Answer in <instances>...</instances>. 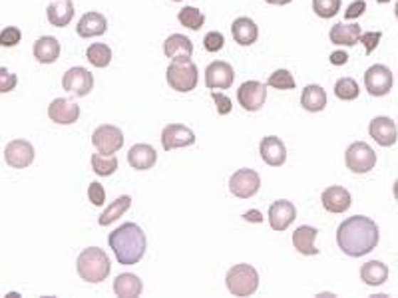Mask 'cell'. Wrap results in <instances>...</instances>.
Instances as JSON below:
<instances>
[{"instance_id":"6da1fadb","label":"cell","mask_w":398,"mask_h":298,"mask_svg":"<svg viewBox=\"0 0 398 298\" xmlns=\"http://www.w3.org/2000/svg\"><path fill=\"white\" fill-rule=\"evenodd\" d=\"M379 225L365 215H355L342 221L337 231L339 249L349 257H365L379 245Z\"/></svg>"},{"instance_id":"7a4b0ae2","label":"cell","mask_w":398,"mask_h":298,"mask_svg":"<svg viewBox=\"0 0 398 298\" xmlns=\"http://www.w3.org/2000/svg\"><path fill=\"white\" fill-rule=\"evenodd\" d=\"M108 243L120 265H136L144 259L147 249L146 235L136 223H124L122 227L114 229L108 237Z\"/></svg>"},{"instance_id":"3957f363","label":"cell","mask_w":398,"mask_h":298,"mask_svg":"<svg viewBox=\"0 0 398 298\" xmlns=\"http://www.w3.org/2000/svg\"><path fill=\"white\" fill-rule=\"evenodd\" d=\"M76 270H78L80 279L86 282H102L110 277V257L100 247H88L80 252L78 260H76Z\"/></svg>"},{"instance_id":"277c9868","label":"cell","mask_w":398,"mask_h":298,"mask_svg":"<svg viewBox=\"0 0 398 298\" xmlns=\"http://www.w3.org/2000/svg\"><path fill=\"white\" fill-rule=\"evenodd\" d=\"M227 290L234 297H251L259 289V272L251 265H235L225 277Z\"/></svg>"},{"instance_id":"5b68a950","label":"cell","mask_w":398,"mask_h":298,"mask_svg":"<svg viewBox=\"0 0 398 298\" xmlns=\"http://www.w3.org/2000/svg\"><path fill=\"white\" fill-rule=\"evenodd\" d=\"M167 84L174 87L175 92H192L197 86V80H199V72L192 60H175L167 66Z\"/></svg>"},{"instance_id":"8992f818","label":"cell","mask_w":398,"mask_h":298,"mask_svg":"<svg viewBox=\"0 0 398 298\" xmlns=\"http://www.w3.org/2000/svg\"><path fill=\"white\" fill-rule=\"evenodd\" d=\"M345 164L352 174H369L377 165V154L369 144L355 142L345 154Z\"/></svg>"},{"instance_id":"52a82bcc","label":"cell","mask_w":398,"mask_h":298,"mask_svg":"<svg viewBox=\"0 0 398 298\" xmlns=\"http://www.w3.org/2000/svg\"><path fill=\"white\" fill-rule=\"evenodd\" d=\"M261 189V177L255 169H239L229 179V191L239 199H251Z\"/></svg>"},{"instance_id":"ba28073f","label":"cell","mask_w":398,"mask_h":298,"mask_svg":"<svg viewBox=\"0 0 398 298\" xmlns=\"http://www.w3.org/2000/svg\"><path fill=\"white\" fill-rule=\"evenodd\" d=\"M237 100H239V106L245 112H259L265 104V100H267V86L263 82H257V80L243 82L237 90Z\"/></svg>"},{"instance_id":"9c48e42d","label":"cell","mask_w":398,"mask_h":298,"mask_svg":"<svg viewBox=\"0 0 398 298\" xmlns=\"http://www.w3.org/2000/svg\"><path fill=\"white\" fill-rule=\"evenodd\" d=\"M92 144L100 154L114 155L124 145V134L116 125H100L92 135Z\"/></svg>"},{"instance_id":"30bf717a","label":"cell","mask_w":398,"mask_h":298,"mask_svg":"<svg viewBox=\"0 0 398 298\" xmlns=\"http://www.w3.org/2000/svg\"><path fill=\"white\" fill-rule=\"evenodd\" d=\"M392 72L390 68L382 66V64H375L367 70L365 74V86H367V92L370 96L375 97H382L389 94L392 90Z\"/></svg>"},{"instance_id":"8fae6325","label":"cell","mask_w":398,"mask_h":298,"mask_svg":"<svg viewBox=\"0 0 398 298\" xmlns=\"http://www.w3.org/2000/svg\"><path fill=\"white\" fill-rule=\"evenodd\" d=\"M62 86H64V90H68L70 94H74V96H88L92 92V87H94V76L88 72L86 68L74 66L64 74Z\"/></svg>"},{"instance_id":"7c38bea8","label":"cell","mask_w":398,"mask_h":298,"mask_svg":"<svg viewBox=\"0 0 398 298\" xmlns=\"http://www.w3.org/2000/svg\"><path fill=\"white\" fill-rule=\"evenodd\" d=\"M235 72L231 64L227 62H211L205 70V86L209 90H227L234 86Z\"/></svg>"},{"instance_id":"4fadbf2b","label":"cell","mask_w":398,"mask_h":298,"mask_svg":"<svg viewBox=\"0 0 398 298\" xmlns=\"http://www.w3.org/2000/svg\"><path fill=\"white\" fill-rule=\"evenodd\" d=\"M195 144V134L182 124H169L162 129V145L165 151H174L177 147H187Z\"/></svg>"},{"instance_id":"5bb4252c","label":"cell","mask_w":398,"mask_h":298,"mask_svg":"<svg viewBox=\"0 0 398 298\" xmlns=\"http://www.w3.org/2000/svg\"><path fill=\"white\" fill-rule=\"evenodd\" d=\"M4 159L10 167H16V169H24L34 161V147L26 139H14L6 145L4 149Z\"/></svg>"},{"instance_id":"9a60e30c","label":"cell","mask_w":398,"mask_h":298,"mask_svg":"<svg viewBox=\"0 0 398 298\" xmlns=\"http://www.w3.org/2000/svg\"><path fill=\"white\" fill-rule=\"evenodd\" d=\"M297 219V209L291 201L287 199H279L269 207V225L273 231L281 233L287 231V227Z\"/></svg>"},{"instance_id":"2e32d148","label":"cell","mask_w":398,"mask_h":298,"mask_svg":"<svg viewBox=\"0 0 398 298\" xmlns=\"http://www.w3.org/2000/svg\"><path fill=\"white\" fill-rule=\"evenodd\" d=\"M259 154H261L263 161L271 165V167H281L287 161V147L277 135L263 137L261 145H259Z\"/></svg>"},{"instance_id":"e0dca14e","label":"cell","mask_w":398,"mask_h":298,"mask_svg":"<svg viewBox=\"0 0 398 298\" xmlns=\"http://www.w3.org/2000/svg\"><path fill=\"white\" fill-rule=\"evenodd\" d=\"M320 203L329 213H345L352 205V197L345 187L330 185L320 195Z\"/></svg>"},{"instance_id":"ac0fdd59","label":"cell","mask_w":398,"mask_h":298,"mask_svg":"<svg viewBox=\"0 0 398 298\" xmlns=\"http://www.w3.org/2000/svg\"><path fill=\"white\" fill-rule=\"evenodd\" d=\"M48 117L54 124L70 125L78 122L80 117V106H76L72 100H64V97H56L48 106Z\"/></svg>"},{"instance_id":"d6986e66","label":"cell","mask_w":398,"mask_h":298,"mask_svg":"<svg viewBox=\"0 0 398 298\" xmlns=\"http://www.w3.org/2000/svg\"><path fill=\"white\" fill-rule=\"evenodd\" d=\"M370 137L382 147H390L397 144V124L387 116L375 117L369 125Z\"/></svg>"},{"instance_id":"ffe728a7","label":"cell","mask_w":398,"mask_h":298,"mask_svg":"<svg viewBox=\"0 0 398 298\" xmlns=\"http://www.w3.org/2000/svg\"><path fill=\"white\" fill-rule=\"evenodd\" d=\"M157 161V151L147 144H136L127 151V164L137 171H147L152 169Z\"/></svg>"},{"instance_id":"44dd1931","label":"cell","mask_w":398,"mask_h":298,"mask_svg":"<svg viewBox=\"0 0 398 298\" xmlns=\"http://www.w3.org/2000/svg\"><path fill=\"white\" fill-rule=\"evenodd\" d=\"M164 54L172 62H175V60H192L194 44L185 34H172L164 42Z\"/></svg>"},{"instance_id":"7402d4cb","label":"cell","mask_w":398,"mask_h":298,"mask_svg":"<svg viewBox=\"0 0 398 298\" xmlns=\"http://www.w3.org/2000/svg\"><path fill=\"white\" fill-rule=\"evenodd\" d=\"M108 30V20L104 14L100 12H86L78 22V32L82 38H94V36H102L106 34Z\"/></svg>"},{"instance_id":"603a6c76","label":"cell","mask_w":398,"mask_h":298,"mask_svg":"<svg viewBox=\"0 0 398 298\" xmlns=\"http://www.w3.org/2000/svg\"><path fill=\"white\" fill-rule=\"evenodd\" d=\"M317 235L319 231L311 227V225H301L299 229H295L293 233V247L303 252V255H319V249H317V245H315V240H317Z\"/></svg>"},{"instance_id":"cb8c5ba5","label":"cell","mask_w":398,"mask_h":298,"mask_svg":"<svg viewBox=\"0 0 398 298\" xmlns=\"http://www.w3.org/2000/svg\"><path fill=\"white\" fill-rule=\"evenodd\" d=\"M46 14H48V22L52 26L64 28L74 18V2L72 0H56L46 9Z\"/></svg>"},{"instance_id":"d4e9b609","label":"cell","mask_w":398,"mask_h":298,"mask_svg":"<svg viewBox=\"0 0 398 298\" xmlns=\"http://www.w3.org/2000/svg\"><path fill=\"white\" fill-rule=\"evenodd\" d=\"M231 34H234V40L241 46H251L257 42V36H259V28L257 24L253 22L251 18L243 16V18H237L231 24Z\"/></svg>"},{"instance_id":"484cf974","label":"cell","mask_w":398,"mask_h":298,"mask_svg":"<svg viewBox=\"0 0 398 298\" xmlns=\"http://www.w3.org/2000/svg\"><path fill=\"white\" fill-rule=\"evenodd\" d=\"M142 290H144L142 280L137 275H132V272H122L114 280V292L120 298H136L142 294Z\"/></svg>"},{"instance_id":"4316f807","label":"cell","mask_w":398,"mask_h":298,"mask_svg":"<svg viewBox=\"0 0 398 298\" xmlns=\"http://www.w3.org/2000/svg\"><path fill=\"white\" fill-rule=\"evenodd\" d=\"M34 58L40 64H54L60 58V42L54 36H42L34 42Z\"/></svg>"},{"instance_id":"83f0119b","label":"cell","mask_w":398,"mask_h":298,"mask_svg":"<svg viewBox=\"0 0 398 298\" xmlns=\"http://www.w3.org/2000/svg\"><path fill=\"white\" fill-rule=\"evenodd\" d=\"M360 34H362V30H360L359 24H335L332 28H330V42L332 44H339V46H355L357 42L360 40Z\"/></svg>"},{"instance_id":"f1b7e54d","label":"cell","mask_w":398,"mask_h":298,"mask_svg":"<svg viewBox=\"0 0 398 298\" xmlns=\"http://www.w3.org/2000/svg\"><path fill=\"white\" fill-rule=\"evenodd\" d=\"M360 279L370 287H380L389 279V267L380 260H369L360 267Z\"/></svg>"},{"instance_id":"f546056e","label":"cell","mask_w":398,"mask_h":298,"mask_svg":"<svg viewBox=\"0 0 398 298\" xmlns=\"http://www.w3.org/2000/svg\"><path fill=\"white\" fill-rule=\"evenodd\" d=\"M301 106L307 110V112H323L325 106H327V92L319 86V84H311L303 90L301 96Z\"/></svg>"},{"instance_id":"4dcf8cb0","label":"cell","mask_w":398,"mask_h":298,"mask_svg":"<svg viewBox=\"0 0 398 298\" xmlns=\"http://www.w3.org/2000/svg\"><path fill=\"white\" fill-rule=\"evenodd\" d=\"M130 207H132V197L130 195H122V197H117L116 201H112V205L108 207L106 211L100 215V221L98 223L102 227H108V225H112L116 219H120Z\"/></svg>"},{"instance_id":"1f68e13d","label":"cell","mask_w":398,"mask_h":298,"mask_svg":"<svg viewBox=\"0 0 398 298\" xmlns=\"http://www.w3.org/2000/svg\"><path fill=\"white\" fill-rule=\"evenodd\" d=\"M86 58L92 66L106 68L112 62V48L106 46V44H102V42H96L92 46H88Z\"/></svg>"},{"instance_id":"d6a6232c","label":"cell","mask_w":398,"mask_h":298,"mask_svg":"<svg viewBox=\"0 0 398 298\" xmlns=\"http://www.w3.org/2000/svg\"><path fill=\"white\" fill-rule=\"evenodd\" d=\"M177 20H179L182 26H185V28L189 30H199L205 24L204 12L199 9H194V6H185V9L179 10Z\"/></svg>"},{"instance_id":"836d02e7","label":"cell","mask_w":398,"mask_h":298,"mask_svg":"<svg viewBox=\"0 0 398 298\" xmlns=\"http://www.w3.org/2000/svg\"><path fill=\"white\" fill-rule=\"evenodd\" d=\"M92 169L102 177L116 174L117 169V157L116 155H104V154H94L92 155Z\"/></svg>"},{"instance_id":"e575fe53","label":"cell","mask_w":398,"mask_h":298,"mask_svg":"<svg viewBox=\"0 0 398 298\" xmlns=\"http://www.w3.org/2000/svg\"><path fill=\"white\" fill-rule=\"evenodd\" d=\"M359 94V84L352 78H340L339 82L335 84V96L339 97V100L350 102V100H357Z\"/></svg>"},{"instance_id":"d590c367","label":"cell","mask_w":398,"mask_h":298,"mask_svg":"<svg viewBox=\"0 0 398 298\" xmlns=\"http://www.w3.org/2000/svg\"><path fill=\"white\" fill-rule=\"evenodd\" d=\"M267 86L275 87V90H293L295 87V78L289 70H277L273 72L269 80H267Z\"/></svg>"},{"instance_id":"8d00e7d4","label":"cell","mask_w":398,"mask_h":298,"mask_svg":"<svg viewBox=\"0 0 398 298\" xmlns=\"http://www.w3.org/2000/svg\"><path fill=\"white\" fill-rule=\"evenodd\" d=\"M313 10L320 18H332L340 10V0H313Z\"/></svg>"},{"instance_id":"74e56055","label":"cell","mask_w":398,"mask_h":298,"mask_svg":"<svg viewBox=\"0 0 398 298\" xmlns=\"http://www.w3.org/2000/svg\"><path fill=\"white\" fill-rule=\"evenodd\" d=\"M20 40H22V32L16 26H6L0 32V46H4V48L16 46V44H20Z\"/></svg>"},{"instance_id":"f35d334b","label":"cell","mask_w":398,"mask_h":298,"mask_svg":"<svg viewBox=\"0 0 398 298\" xmlns=\"http://www.w3.org/2000/svg\"><path fill=\"white\" fill-rule=\"evenodd\" d=\"M19 84L16 74H12L9 68H0V94H9Z\"/></svg>"},{"instance_id":"ab89813d","label":"cell","mask_w":398,"mask_h":298,"mask_svg":"<svg viewBox=\"0 0 398 298\" xmlns=\"http://www.w3.org/2000/svg\"><path fill=\"white\" fill-rule=\"evenodd\" d=\"M88 199H90L92 205H96V207H100V205L106 203V191H104L102 183L98 181L90 183V187H88Z\"/></svg>"},{"instance_id":"60d3db41","label":"cell","mask_w":398,"mask_h":298,"mask_svg":"<svg viewBox=\"0 0 398 298\" xmlns=\"http://www.w3.org/2000/svg\"><path fill=\"white\" fill-rule=\"evenodd\" d=\"M204 46L207 52H219L225 46V38L221 32H207L204 38Z\"/></svg>"},{"instance_id":"b9f144b4","label":"cell","mask_w":398,"mask_h":298,"mask_svg":"<svg viewBox=\"0 0 398 298\" xmlns=\"http://www.w3.org/2000/svg\"><path fill=\"white\" fill-rule=\"evenodd\" d=\"M214 102L217 104V114L219 116H227L234 106H231V100L225 96V94H219V92H214Z\"/></svg>"},{"instance_id":"7bdbcfd3","label":"cell","mask_w":398,"mask_h":298,"mask_svg":"<svg viewBox=\"0 0 398 298\" xmlns=\"http://www.w3.org/2000/svg\"><path fill=\"white\" fill-rule=\"evenodd\" d=\"M380 38H382V34L380 32H367V34H360V40L365 44V50H367V54H370L372 50L379 46Z\"/></svg>"},{"instance_id":"ee69618b","label":"cell","mask_w":398,"mask_h":298,"mask_svg":"<svg viewBox=\"0 0 398 298\" xmlns=\"http://www.w3.org/2000/svg\"><path fill=\"white\" fill-rule=\"evenodd\" d=\"M365 10H367V2H365V0H355L352 4H349V9L345 10V18H359V16L365 14Z\"/></svg>"},{"instance_id":"f6af8a7d","label":"cell","mask_w":398,"mask_h":298,"mask_svg":"<svg viewBox=\"0 0 398 298\" xmlns=\"http://www.w3.org/2000/svg\"><path fill=\"white\" fill-rule=\"evenodd\" d=\"M330 62H332L335 66H342V64H347V62H349V54H347V52H342V50H339V52H332V54H330Z\"/></svg>"},{"instance_id":"bcb514c9","label":"cell","mask_w":398,"mask_h":298,"mask_svg":"<svg viewBox=\"0 0 398 298\" xmlns=\"http://www.w3.org/2000/svg\"><path fill=\"white\" fill-rule=\"evenodd\" d=\"M247 221H255V223H261L263 221V217H261V213L259 211H247L245 215H243Z\"/></svg>"},{"instance_id":"7dc6e473","label":"cell","mask_w":398,"mask_h":298,"mask_svg":"<svg viewBox=\"0 0 398 298\" xmlns=\"http://www.w3.org/2000/svg\"><path fill=\"white\" fill-rule=\"evenodd\" d=\"M265 2H269V4H277V6H285V4H289L293 0H265Z\"/></svg>"},{"instance_id":"c3c4849f","label":"cell","mask_w":398,"mask_h":298,"mask_svg":"<svg viewBox=\"0 0 398 298\" xmlns=\"http://www.w3.org/2000/svg\"><path fill=\"white\" fill-rule=\"evenodd\" d=\"M380 4H387V2H390V0H379Z\"/></svg>"},{"instance_id":"681fc988","label":"cell","mask_w":398,"mask_h":298,"mask_svg":"<svg viewBox=\"0 0 398 298\" xmlns=\"http://www.w3.org/2000/svg\"><path fill=\"white\" fill-rule=\"evenodd\" d=\"M174 2H179V0H174Z\"/></svg>"}]
</instances>
